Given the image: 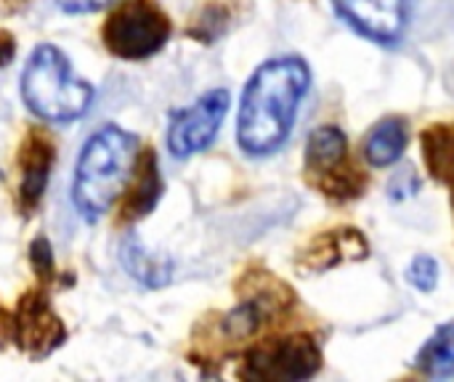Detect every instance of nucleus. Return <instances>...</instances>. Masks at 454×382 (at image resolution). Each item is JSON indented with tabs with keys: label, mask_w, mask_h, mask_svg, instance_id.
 I'll return each instance as SVG.
<instances>
[{
	"label": "nucleus",
	"mask_w": 454,
	"mask_h": 382,
	"mask_svg": "<svg viewBox=\"0 0 454 382\" xmlns=\"http://www.w3.org/2000/svg\"><path fill=\"white\" fill-rule=\"evenodd\" d=\"M343 154H346V136L338 128L325 125V128H319V130L311 133L306 157H309V165L314 170H330V168H335L343 160Z\"/></svg>",
	"instance_id": "14"
},
{
	"label": "nucleus",
	"mask_w": 454,
	"mask_h": 382,
	"mask_svg": "<svg viewBox=\"0 0 454 382\" xmlns=\"http://www.w3.org/2000/svg\"><path fill=\"white\" fill-rule=\"evenodd\" d=\"M136 178H133V186L128 183L125 191H128V199H125V218L128 221H136V218H144L160 199V191H162V181H160V170H157V157L152 152H146L138 165H136Z\"/></svg>",
	"instance_id": "10"
},
{
	"label": "nucleus",
	"mask_w": 454,
	"mask_h": 382,
	"mask_svg": "<svg viewBox=\"0 0 454 382\" xmlns=\"http://www.w3.org/2000/svg\"><path fill=\"white\" fill-rule=\"evenodd\" d=\"M311 72L303 58L266 61L247 82L237 117V141L253 157L274 154L290 136L298 106L309 93Z\"/></svg>",
	"instance_id": "1"
},
{
	"label": "nucleus",
	"mask_w": 454,
	"mask_h": 382,
	"mask_svg": "<svg viewBox=\"0 0 454 382\" xmlns=\"http://www.w3.org/2000/svg\"><path fill=\"white\" fill-rule=\"evenodd\" d=\"M407 146V130L402 120H383L364 144V154L375 168H388L394 165Z\"/></svg>",
	"instance_id": "11"
},
{
	"label": "nucleus",
	"mask_w": 454,
	"mask_h": 382,
	"mask_svg": "<svg viewBox=\"0 0 454 382\" xmlns=\"http://www.w3.org/2000/svg\"><path fill=\"white\" fill-rule=\"evenodd\" d=\"M109 3L112 0H56V5L67 13H90V11H98Z\"/></svg>",
	"instance_id": "16"
},
{
	"label": "nucleus",
	"mask_w": 454,
	"mask_h": 382,
	"mask_svg": "<svg viewBox=\"0 0 454 382\" xmlns=\"http://www.w3.org/2000/svg\"><path fill=\"white\" fill-rule=\"evenodd\" d=\"M101 37L114 56L141 61L162 51L170 37V19L152 0H125L109 13Z\"/></svg>",
	"instance_id": "4"
},
{
	"label": "nucleus",
	"mask_w": 454,
	"mask_h": 382,
	"mask_svg": "<svg viewBox=\"0 0 454 382\" xmlns=\"http://www.w3.org/2000/svg\"><path fill=\"white\" fill-rule=\"evenodd\" d=\"M410 282L420 290H434L436 282H439V263L428 255H420L415 258V263L410 266Z\"/></svg>",
	"instance_id": "15"
},
{
	"label": "nucleus",
	"mask_w": 454,
	"mask_h": 382,
	"mask_svg": "<svg viewBox=\"0 0 454 382\" xmlns=\"http://www.w3.org/2000/svg\"><path fill=\"white\" fill-rule=\"evenodd\" d=\"M122 266L136 282L149 285V287H160L170 279V263L149 258V253L141 247L136 237H128L122 242Z\"/></svg>",
	"instance_id": "12"
},
{
	"label": "nucleus",
	"mask_w": 454,
	"mask_h": 382,
	"mask_svg": "<svg viewBox=\"0 0 454 382\" xmlns=\"http://www.w3.org/2000/svg\"><path fill=\"white\" fill-rule=\"evenodd\" d=\"M21 98L32 114L48 122H72L93 101V88L77 80L56 45H37L21 74Z\"/></svg>",
	"instance_id": "3"
},
{
	"label": "nucleus",
	"mask_w": 454,
	"mask_h": 382,
	"mask_svg": "<svg viewBox=\"0 0 454 382\" xmlns=\"http://www.w3.org/2000/svg\"><path fill=\"white\" fill-rule=\"evenodd\" d=\"M319 351L309 338H293L277 348L253 354L247 375L258 380H306L319 370Z\"/></svg>",
	"instance_id": "6"
},
{
	"label": "nucleus",
	"mask_w": 454,
	"mask_h": 382,
	"mask_svg": "<svg viewBox=\"0 0 454 382\" xmlns=\"http://www.w3.org/2000/svg\"><path fill=\"white\" fill-rule=\"evenodd\" d=\"M338 8L359 32L380 43L399 40L407 24V0H338Z\"/></svg>",
	"instance_id": "8"
},
{
	"label": "nucleus",
	"mask_w": 454,
	"mask_h": 382,
	"mask_svg": "<svg viewBox=\"0 0 454 382\" xmlns=\"http://www.w3.org/2000/svg\"><path fill=\"white\" fill-rule=\"evenodd\" d=\"M13 37L8 32H0V66H5L13 58Z\"/></svg>",
	"instance_id": "17"
},
{
	"label": "nucleus",
	"mask_w": 454,
	"mask_h": 382,
	"mask_svg": "<svg viewBox=\"0 0 454 382\" xmlns=\"http://www.w3.org/2000/svg\"><path fill=\"white\" fill-rule=\"evenodd\" d=\"M19 165H21V183H19L21 205L27 210H35L40 197L45 194L48 173H51V165H53L51 141L43 133H29L24 146H21Z\"/></svg>",
	"instance_id": "9"
},
{
	"label": "nucleus",
	"mask_w": 454,
	"mask_h": 382,
	"mask_svg": "<svg viewBox=\"0 0 454 382\" xmlns=\"http://www.w3.org/2000/svg\"><path fill=\"white\" fill-rule=\"evenodd\" d=\"M418 367L431 378H454V322L444 324L420 351Z\"/></svg>",
	"instance_id": "13"
},
{
	"label": "nucleus",
	"mask_w": 454,
	"mask_h": 382,
	"mask_svg": "<svg viewBox=\"0 0 454 382\" xmlns=\"http://www.w3.org/2000/svg\"><path fill=\"white\" fill-rule=\"evenodd\" d=\"M13 332H16L19 348H24L32 356H48L67 340L64 324L51 311L45 295H37V292L21 298L16 319H13Z\"/></svg>",
	"instance_id": "7"
},
{
	"label": "nucleus",
	"mask_w": 454,
	"mask_h": 382,
	"mask_svg": "<svg viewBox=\"0 0 454 382\" xmlns=\"http://www.w3.org/2000/svg\"><path fill=\"white\" fill-rule=\"evenodd\" d=\"M138 141L133 133L106 125L88 138L74 170L72 199L82 218L98 221L130 183Z\"/></svg>",
	"instance_id": "2"
},
{
	"label": "nucleus",
	"mask_w": 454,
	"mask_h": 382,
	"mask_svg": "<svg viewBox=\"0 0 454 382\" xmlns=\"http://www.w3.org/2000/svg\"><path fill=\"white\" fill-rule=\"evenodd\" d=\"M226 112H229V90L223 88H213L205 96H200L189 109L176 112L168 128V146L173 157L184 160L197 152H205L215 141Z\"/></svg>",
	"instance_id": "5"
}]
</instances>
